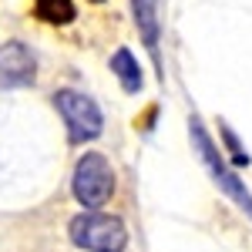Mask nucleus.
<instances>
[{"label":"nucleus","mask_w":252,"mask_h":252,"mask_svg":"<svg viewBox=\"0 0 252 252\" xmlns=\"http://www.w3.org/2000/svg\"><path fill=\"white\" fill-rule=\"evenodd\" d=\"M71 242L88 252H121L128 246V229L115 215L81 212L71 222Z\"/></svg>","instance_id":"1"},{"label":"nucleus","mask_w":252,"mask_h":252,"mask_svg":"<svg viewBox=\"0 0 252 252\" xmlns=\"http://www.w3.org/2000/svg\"><path fill=\"white\" fill-rule=\"evenodd\" d=\"M189 128H192L195 152H198V158L205 161V168H209V175L215 178V185H219V189H222V192L229 195L235 205H239V209L252 219V195H249V189H246V185L239 182V175L225 165V158L219 155V148L212 145V138H209V131L202 128V121H198V118H192V125H189Z\"/></svg>","instance_id":"2"},{"label":"nucleus","mask_w":252,"mask_h":252,"mask_svg":"<svg viewBox=\"0 0 252 252\" xmlns=\"http://www.w3.org/2000/svg\"><path fill=\"white\" fill-rule=\"evenodd\" d=\"M111 192H115V175H111L108 158L97 155V152L84 155L78 161V168H74V198L84 209L97 212L111 198Z\"/></svg>","instance_id":"3"},{"label":"nucleus","mask_w":252,"mask_h":252,"mask_svg":"<svg viewBox=\"0 0 252 252\" xmlns=\"http://www.w3.org/2000/svg\"><path fill=\"white\" fill-rule=\"evenodd\" d=\"M54 104H58L61 118H64V125H67V138H71L74 145L94 141V138L101 135L104 118H101L97 104L88 94H81V91H58V94H54Z\"/></svg>","instance_id":"4"},{"label":"nucleus","mask_w":252,"mask_h":252,"mask_svg":"<svg viewBox=\"0 0 252 252\" xmlns=\"http://www.w3.org/2000/svg\"><path fill=\"white\" fill-rule=\"evenodd\" d=\"M34 74H37V67H34V54H31L20 40H7V44H0V84H3V88L31 84Z\"/></svg>","instance_id":"5"},{"label":"nucleus","mask_w":252,"mask_h":252,"mask_svg":"<svg viewBox=\"0 0 252 252\" xmlns=\"http://www.w3.org/2000/svg\"><path fill=\"white\" fill-rule=\"evenodd\" d=\"M131 14H135L138 34L145 40L148 54L158 64V34H161V27H158V0H131Z\"/></svg>","instance_id":"6"},{"label":"nucleus","mask_w":252,"mask_h":252,"mask_svg":"<svg viewBox=\"0 0 252 252\" xmlns=\"http://www.w3.org/2000/svg\"><path fill=\"white\" fill-rule=\"evenodd\" d=\"M111 71L118 74V81H121V88H125L128 94H135V91H141V67H138V61L131 58V51H128V47H121V51H115V58H111Z\"/></svg>","instance_id":"7"},{"label":"nucleus","mask_w":252,"mask_h":252,"mask_svg":"<svg viewBox=\"0 0 252 252\" xmlns=\"http://www.w3.org/2000/svg\"><path fill=\"white\" fill-rule=\"evenodd\" d=\"M37 14L47 24H71L74 20V3L71 0H37Z\"/></svg>","instance_id":"8"},{"label":"nucleus","mask_w":252,"mask_h":252,"mask_svg":"<svg viewBox=\"0 0 252 252\" xmlns=\"http://www.w3.org/2000/svg\"><path fill=\"white\" fill-rule=\"evenodd\" d=\"M222 135H225V141H229V148H232V158H235V165H249V155H242L239 152V141H235V135L222 125Z\"/></svg>","instance_id":"9"}]
</instances>
